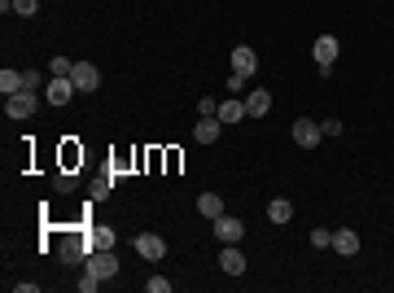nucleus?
I'll use <instances>...</instances> for the list:
<instances>
[{
	"label": "nucleus",
	"mask_w": 394,
	"mask_h": 293,
	"mask_svg": "<svg viewBox=\"0 0 394 293\" xmlns=\"http://www.w3.org/2000/svg\"><path fill=\"white\" fill-rule=\"evenodd\" d=\"M145 289H149V293H171V280H167V276H154V280H145Z\"/></svg>",
	"instance_id": "nucleus-24"
},
{
	"label": "nucleus",
	"mask_w": 394,
	"mask_h": 293,
	"mask_svg": "<svg viewBox=\"0 0 394 293\" xmlns=\"http://www.w3.org/2000/svg\"><path fill=\"white\" fill-rule=\"evenodd\" d=\"M71 188H75V175L61 171V175H57V193H71Z\"/></svg>",
	"instance_id": "nucleus-27"
},
{
	"label": "nucleus",
	"mask_w": 394,
	"mask_h": 293,
	"mask_svg": "<svg viewBox=\"0 0 394 293\" xmlns=\"http://www.w3.org/2000/svg\"><path fill=\"white\" fill-rule=\"evenodd\" d=\"M233 70H237V75H245V79H250V75L258 70L254 48H245V44H237V48H233Z\"/></svg>",
	"instance_id": "nucleus-11"
},
{
	"label": "nucleus",
	"mask_w": 394,
	"mask_h": 293,
	"mask_svg": "<svg viewBox=\"0 0 394 293\" xmlns=\"http://www.w3.org/2000/svg\"><path fill=\"white\" fill-rule=\"evenodd\" d=\"M311 246H316V250H333V232H328V227H316V232H311Z\"/></svg>",
	"instance_id": "nucleus-20"
},
{
	"label": "nucleus",
	"mask_w": 394,
	"mask_h": 293,
	"mask_svg": "<svg viewBox=\"0 0 394 293\" xmlns=\"http://www.w3.org/2000/svg\"><path fill=\"white\" fill-rule=\"evenodd\" d=\"M88 254H92V241H88V232H79V236H61V250H57V258H61L66 267L88 263Z\"/></svg>",
	"instance_id": "nucleus-1"
},
{
	"label": "nucleus",
	"mask_w": 394,
	"mask_h": 293,
	"mask_svg": "<svg viewBox=\"0 0 394 293\" xmlns=\"http://www.w3.org/2000/svg\"><path fill=\"white\" fill-rule=\"evenodd\" d=\"M0 92H5V96L22 92V70H0Z\"/></svg>",
	"instance_id": "nucleus-18"
},
{
	"label": "nucleus",
	"mask_w": 394,
	"mask_h": 293,
	"mask_svg": "<svg viewBox=\"0 0 394 293\" xmlns=\"http://www.w3.org/2000/svg\"><path fill=\"white\" fill-rule=\"evenodd\" d=\"M36 105H40L36 88H22V92L5 96V114H9V119H31V114H36Z\"/></svg>",
	"instance_id": "nucleus-2"
},
{
	"label": "nucleus",
	"mask_w": 394,
	"mask_h": 293,
	"mask_svg": "<svg viewBox=\"0 0 394 293\" xmlns=\"http://www.w3.org/2000/svg\"><path fill=\"white\" fill-rule=\"evenodd\" d=\"M88 241H92V250H114V227H92Z\"/></svg>",
	"instance_id": "nucleus-19"
},
{
	"label": "nucleus",
	"mask_w": 394,
	"mask_h": 293,
	"mask_svg": "<svg viewBox=\"0 0 394 293\" xmlns=\"http://www.w3.org/2000/svg\"><path fill=\"white\" fill-rule=\"evenodd\" d=\"M96 285H101V280H96V276H92V271H88V267H84V280H79V289H84V293H92V289H96Z\"/></svg>",
	"instance_id": "nucleus-28"
},
{
	"label": "nucleus",
	"mask_w": 394,
	"mask_h": 293,
	"mask_svg": "<svg viewBox=\"0 0 394 293\" xmlns=\"http://www.w3.org/2000/svg\"><path fill=\"white\" fill-rule=\"evenodd\" d=\"M197 110H202V114H219V101H215V96H202V101H197Z\"/></svg>",
	"instance_id": "nucleus-26"
},
{
	"label": "nucleus",
	"mask_w": 394,
	"mask_h": 293,
	"mask_svg": "<svg viewBox=\"0 0 394 293\" xmlns=\"http://www.w3.org/2000/svg\"><path fill=\"white\" fill-rule=\"evenodd\" d=\"M241 236H245V223L237 215H219L215 219V241H219V246H237Z\"/></svg>",
	"instance_id": "nucleus-6"
},
{
	"label": "nucleus",
	"mask_w": 394,
	"mask_h": 293,
	"mask_svg": "<svg viewBox=\"0 0 394 293\" xmlns=\"http://www.w3.org/2000/svg\"><path fill=\"white\" fill-rule=\"evenodd\" d=\"M71 79H75V88H79V92H96V88H101V70H96L92 61H75Z\"/></svg>",
	"instance_id": "nucleus-8"
},
{
	"label": "nucleus",
	"mask_w": 394,
	"mask_h": 293,
	"mask_svg": "<svg viewBox=\"0 0 394 293\" xmlns=\"http://www.w3.org/2000/svg\"><path fill=\"white\" fill-rule=\"evenodd\" d=\"M36 9H40V0H13V13H18V18H36Z\"/></svg>",
	"instance_id": "nucleus-22"
},
{
	"label": "nucleus",
	"mask_w": 394,
	"mask_h": 293,
	"mask_svg": "<svg viewBox=\"0 0 394 293\" xmlns=\"http://www.w3.org/2000/svg\"><path fill=\"white\" fill-rule=\"evenodd\" d=\"M219 114H202V119H197V127H193V140H202V144H215L219 140Z\"/></svg>",
	"instance_id": "nucleus-10"
},
{
	"label": "nucleus",
	"mask_w": 394,
	"mask_h": 293,
	"mask_svg": "<svg viewBox=\"0 0 394 293\" xmlns=\"http://www.w3.org/2000/svg\"><path fill=\"white\" fill-rule=\"evenodd\" d=\"M268 110H272V92L268 88H254L250 96H245V114H250V119H263Z\"/></svg>",
	"instance_id": "nucleus-12"
},
{
	"label": "nucleus",
	"mask_w": 394,
	"mask_h": 293,
	"mask_svg": "<svg viewBox=\"0 0 394 293\" xmlns=\"http://www.w3.org/2000/svg\"><path fill=\"white\" fill-rule=\"evenodd\" d=\"M110 184H114V175H96V180L88 184V193H92V197H105V193H110Z\"/></svg>",
	"instance_id": "nucleus-21"
},
{
	"label": "nucleus",
	"mask_w": 394,
	"mask_h": 293,
	"mask_svg": "<svg viewBox=\"0 0 394 293\" xmlns=\"http://www.w3.org/2000/svg\"><path fill=\"white\" fill-rule=\"evenodd\" d=\"M219 267H224L228 276H241V271H245V254H241L237 246H224V250H219Z\"/></svg>",
	"instance_id": "nucleus-13"
},
{
	"label": "nucleus",
	"mask_w": 394,
	"mask_h": 293,
	"mask_svg": "<svg viewBox=\"0 0 394 293\" xmlns=\"http://www.w3.org/2000/svg\"><path fill=\"white\" fill-rule=\"evenodd\" d=\"M136 254L149 258V263H158V258L167 254V241H162L158 232H140V236H136Z\"/></svg>",
	"instance_id": "nucleus-9"
},
{
	"label": "nucleus",
	"mask_w": 394,
	"mask_h": 293,
	"mask_svg": "<svg viewBox=\"0 0 394 293\" xmlns=\"http://www.w3.org/2000/svg\"><path fill=\"white\" fill-rule=\"evenodd\" d=\"M48 70H53V75H71L75 61H71V57H53V61H48Z\"/></svg>",
	"instance_id": "nucleus-23"
},
{
	"label": "nucleus",
	"mask_w": 394,
	"mask_h": 293,
	"mask_svg": "<svg viewBox=\"0 0 394 293\" xmlns=\"http://www.w3.org/2000/svg\"><path fill=\"white\" fill-rule=\"evenodd\" d=\"M333 250H337V254H346V258L359 254V236L351 232V227H337V232H333Z\"/></svg>",
	"instance_id": "nucleus-14"
},
{
	"label": "nucleus",
	"mask_w": 394,
	"mask_h": 293,
	"mask_svg": "<svg viewBox=\"0 0 394 293\" xmlns=\"http://www.w3.org/2000/svg\"><path fill=\"white\" fill-rule=\"evenodd\" d=\"M268 219H272V223H289V219H293V206H289L285 197L268 202Z\"/></svg>",
	"instance_id": "nucleus-17"
},
{
	"label": "nucleus",
	"mask_w": 394,
	"mask_h": 293,
	"mask_svg": "<svg viewBox=\"0 0 394 293\" xmlns=\"http://www.w3.org/2000/svg\"><path fill=\"white\" fill-rule=\"evenodd\" d=\"M75 92H79V88H75L71 75H53V79H48V88H44V101H48V105H66Z\"/></svg>",
	"instance_id": "nucleus-4"
},
{
	"label": "nucleus",
	"mask_w": 394,
	"mask_h": 293,
	"mask_svg": "<svg viewBox=\"0 0 394 293\" xmlns=\"http://www.w3.org/2000/svg\"><path fill=\"white\" fill-rule=\"evenodd\" d=\"M241 119H250V114H245V101H224L219 105V123L228 127V123H241Z\"/></svg>",
	"instance_id": "nucleus-16"
},
{
	"label": "nucleus",
	"mask_w": 394,
	"mask_h": 293,
	"mask_svg": "<svg viewBox=\"0 0 394 293\" xmlns=\"http://www.w3.org/2000/svg\"><path fill=\"white\" fill-rule=\"evenodd\" d=\"M337 53H342V44H337V36H320L316 44H311V57H316V66L328 75V66L337 61Z\"/></svg>",
	"instance_id": "nucleus-5"
},
{
	"label": "nucleus",
	"mask_w": 394,
	"mask_h": 293,
	"mask_svg": "<svg viewBox=\"0 0 394 293\" xmlns=\"http://www.w3.org/2000/svg\"><path fill=\"white\" fill-rule=\"evenodd\" d=\"M320 140H324V132H320L316 119H298V123H293V144H298V149H316Z\"/></svg>",
	"instance_id": "nucleus-7"
},
{
	"label": "nucleus",
	"mask_w": 394,
	"mask_h": 293,
	"mask_svg": "<svg viewBox=\"0 0 394 293\" xmlns=\"http://www.w3.org/2000/svg\"><path fill=\"white\" fill-rule=\"evenodd\" d=\"M22 88H40V70H22Z\"/></svg>",
	"instance_id": "nucleus-29"
},
{
	"label": "nucleus",
	"mask_w": 394,
	"mask_h": 293,
	"mask_svg": "<svg viewBox=\"0 0 394 293\" xmlns=\"http://www.w3.org/2000/svg\"><path fill=\"white\" fill-rule=\"evenodd\" d=\"M197 210H202V215L215 223L219 215H224V202H219V193H202V197H197Z\"/></svg>",
	"instance_id": "nucleus-15"
},
{
	"label": "nucleus",
	"mask_w": 394,
	"mask_h": 293,
	"mask_svg": "<svg viewBox=\"0 0 394 293\" xmlns=\"http://www.w3.org/2000/svg\"><path fill=\"white\" fill-rule=\"evenodd\" d=\"M88 271L96 276V280L119 276V254H114V250H92V254H88Z\"/></svg>",
	"instance_id": "nucleus-3"
},
{
	"label": "nucleus",
	"mask_w": 394,
	"mask_h": 293,
	"mask_svg": "<svg viewBox=\"0 0 394 293\" xmlns=\"http://www.w3.org/2000/svg\"><path fill=\"white\" fill-rule=\"evenodd\" d=\"M320 132H324V136H342V119H324Z\"/></svg>",
	"instance_id": "nucleus-25"
}]
</instances>
